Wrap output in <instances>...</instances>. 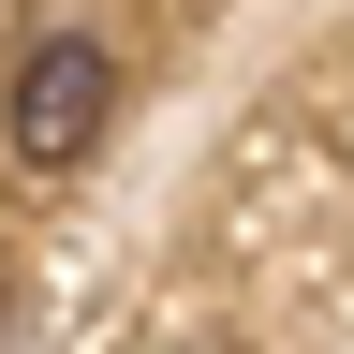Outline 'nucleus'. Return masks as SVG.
Masks as SVG:
<instances>
[{"label":"nucleus","mask_w":354,"mask_h":354,"mask_svg":"<svg viewBox=\"0 0 354 354\" xmlns=\"http://www.w3.org/2000/svg\"><path fill=\"white\" fill-rule=\"evenodd\" d=\"M104 118H118V59L88 30H44L15 59V88H0V133H15V162H44V177L104 148Z\"/></svg>","instance_id":"1"}]
</instances>
